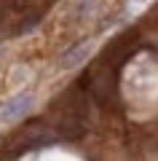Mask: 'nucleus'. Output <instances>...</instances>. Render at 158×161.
I'll return each mask as SVG.
<instances>
[{"mask_svg": "<svg viewBox=\"0 0 158 161\" xmlns=\"http://www.w3.org/2000/svg\"><path fill=\"white\" fill-rule=\"evenodd\" d=\"M32 94H16L14 99H8L3 108H0V121L3 124H11V121H16L19 115H24L30 108H32Z\"/></svg>", "mask_w": 158, "mask_h": 161, "instance_id": "obj_1", "label": "nucleus"}, {"mask_svg": "<svg viewBox=\"0 0 158 161\" xmlns=\"http://www.w3.org/2000/svg\"><path fill=\"white\" fill-rule=\"evenodd\" d=\"M89 54H91V43H80V46L70 48V51L62 57V67H64V70H73V67H78V64L83 62V59L89 57Z\"/></svg>", "mask_w": 158, "mask_h": 161, "instance_id": "obj_2", "label": "nucleus"}]
</instances>
